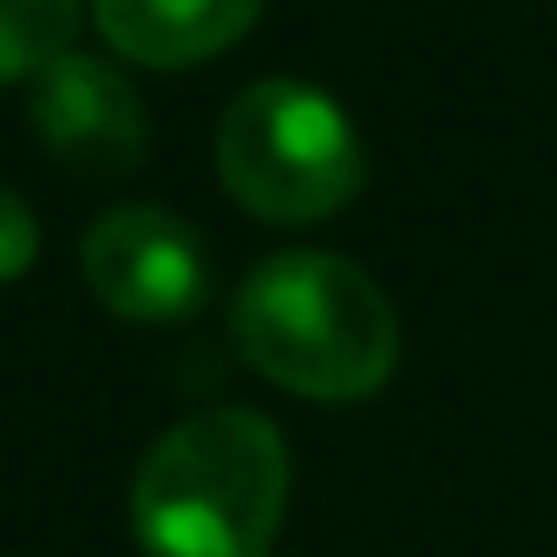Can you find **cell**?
<instances>
[{
    "label": "cell",
    "instance_id": "obj_8",
    "mask_svg": "<svg viewBox=\"0 0 557 557\" xmlns=\"http://www.w3.org/2000/svg\"><path fill=\"white\" fill-rule=\"evenodd\" d=\"M40 256V216L0 184V283H14V275H27Z\"/></svg>",
    "mask_w": 557,
    "mask_h": 557
},
{
    "label": "cell",
    "instance_id": "obj_1",
    "mask_svg": "<svg viewBox=\"0 0 557 557\" xmlns=\"http://www.w3.org/2000/svg\"><path fill=\"white\" fill-rule=\"evenodd\" d=\"M236 355L302 400H368L400 368V315L368 269L329 249H283L230 302Z\"/></svg>",
    "mask_w": 557,
    "mask_h": 557
},
{
    "label": "cell",
    "instance_id": "obj_7",
    "mask_svg": "<svg viewBox=\"0 0 557 557\" xmlns=\"http://www.w3.org/2000/svg\"><path fill=\"white\" fill-rule=\"evenodd\" d=\"M79 0H0V86L34 79L47 60L73 53Z\"/></svg>",
    "mask_w": 557,
    "mask_h": 557
},
{
    "label": "cell",
    "instance_id": "obj_2",
    "mask_svg": "<svg viewBox=\"0 0 557 557\" xmlns=\"http://www.w3.org/2000/svg\"><path fill=\"white\" fill-rule=\"evenodd\" d=\"M289 440L249 407H210L151 440L132 472L145 557H269L289 511Z\"/></svg>",
    "mask_w": 557,
    "mask_h": 557
},
{
    "label": "cell",
    "instance_id": "obj_5",
    "mask_svg": "<svg viewBox=\"0 0 557 557\" xmlns=\"http://www.w3.org/2000/svg\"><path fill=\"white\" fill-rule=\"evenodd\" d=\"M27 125L73 177H125L151 151L145 99L99 53L47 60L27 86Z\"/></svg>",
    "mask_w": 557,
    "mask_h": 557
},
{
    "label": "cell",
    "instance_id": "obj_6",
    "mask_svg": "<svg viewBox=\"0 0 557 557\" xmlns=\"http://www.w3.org/2000/svg\"><path fill=\"white\" fill-rule=\"evenodd\" d=\"M262 14V0H92V21L112 53L138 66H197L230 53Z\"/></svg>",
    "mask_w": 557,
    "mask_h": 557
},
{
    "label": "cell",
    "instance_id": "obj_3",
    "mask_svg": "<svg viewBox=\"0 0 557 557\" xmlns=\"http://www.w3.org/2000/svg\"><path fill=\"white\" fill-rule=\"evenodd\" d=\"M216 177L262 223H322L368 184V151L322 86L256 79L223 106Z\"/></svg>",
    "mask_w": 557,
    "mask_h": 557
},
{
    "label": "cell",
    "instance_id": "obj_4",
    "mask_svg": "<svg viewBox=\"0 0 557 557\" xmlns=\"http://www.w3.org/2000/svg\"><path fill=\"white\" fill-rule=\"evenodd\" d=\"M86 289L125 322H184L210 302L203 236L164 203H119L79 236Z\"/></svg>",
    "mask_w": 557,
    "mask_h": 557
}]
</instances>
